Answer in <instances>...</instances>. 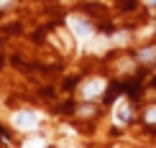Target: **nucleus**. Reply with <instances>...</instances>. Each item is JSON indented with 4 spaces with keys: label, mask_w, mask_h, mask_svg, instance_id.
I'll list each match as a JSON object with an SVG mask.
<instances>
[{
    "label": "nucleus",
    "mask_w": 156,
    "mask_h": 148,
    "mask_svg": "<svg viewBox=\"0 0 156 148\" xmlns=\"http://www.w3.org/2000/svg\"><path fill=\"white\" fill-rule=\"evenodd\" d=\"M69 28H74V33L80 38H90L92 36V26L87 21H82V18H69Z\"/></svg>",
    "instance_id": "obj_3"
},
{
    "label": "nucleus",
    "mask_w": 156,
    "mask_h": 148,
    "mask_svg": "<svg viewBox=\"0 0 156 148\" xmlns=\"http://www.w3.org/2000/svg\"><path fill=\"white\" fill-rule=\"evenodd\" d=\"M154 56H156V49H144L141 59H144V61H148V59H154Z\"/></svg>",
    "instance_id": "obj_5"
},
{
    "label": "nucleus",
    "mask_w": 156,
    "mask_h": 148,
    "mask_svg": "<svg viewBox=\"0 0 156 148\" xmlns=\"http://www.w3.org/2000/svg\"><path fill=\"white\" fill-rule=\"evenodd\" d=\"M26 148H41V143L36 140V143H31V146H26Z\"/></svg>",
    "instance_id": "obj_7"
},
{
    "label": "nucleus",
    "mask_w": 156,
    "mask_h": 148,
    "mask_svg": "<svg viewBox=\"0 0 156 148\" xmlns=\"http://www.w3.org/2000/svg\"><path fill=\"white\" fill-rule=\"evenodd\" d=\"M146 120L148 123H156V107H151V110L146 112Z\"/></svg>",
    "instance_id": "obj_6"
},
{
    "label": "nucleus",
    "mask_w": 156,
    "mask_h": 148,
    "mask_svg": "<svg viewBox=\"0 0 156 148\" xmlns=\"http://www.w3.org/2000/svg\"><path fill=\"white\" fill-rule=\"evenodd\" d=\"M102 89H105V82H102V79H90L87 84L82 87V97H87V100L100 97V95H102Z\"/></svg>",
    "instance_id": "obj_2"
},
{
    "label": "nucleus",
    "mask_w": 156,
    "mask_h": 148,
    "mask_svg": "<svg viewBox=\"0 0 156 148\" xmlns=\"http://www.w3.org/2000/svg\"><path fill=\"white\" fill-rule=\"evenodd\" d=\"M115 120H118V123H126V120H128V110H126V100H120L118 105H115Z\"/></svg>",
    "instance_id": "obj_4"
},
{
    "label": "nucleus",
    "mask_w": 156,
    "mask_h": 148,
    "mask_svg": "<svg viewBox=\"0 0 156 148\" xmlns=\"http://www.w3.org/2000/svg\"><path fill=\"white\" fill-rule=\"evenodd\" d=\"M13 123H16L18 128H23V130H28V128H36V123H38V115H36V112L23 110V112H16Z\"/></svg>",
    "instance_id": "obj_1"
}]
</instances>
